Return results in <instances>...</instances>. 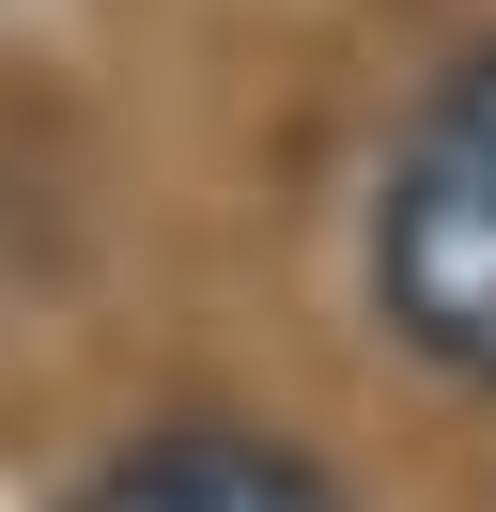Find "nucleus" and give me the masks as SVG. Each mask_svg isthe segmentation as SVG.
Here are the masks:
<instances>
[{
    "label": "nucleus",
    "mask_w": 496,
    "mask_h": 512,
    "mask_svg": "<svg viewBox=\"0 0 496 512\" xmlns=\"http://www.w3.org/2000/svg\"><path fill=\"white\" fill-rule=\"evenodd\" d=\"M372 311L403 357L496 388V47L434 78V109L372 187Z\"/></svg>",
    "instance_id": "1"
},
{
    "label": "nucleus",
    "mask_w": 496,
    "mask_h": 512,
    "mask_svg": "<svg viewBox=\"0 0 496 512\" xmlns=\"http://www.w3.org/2000/svg\"><path fill=\"white\" fill-rule=\"evenodd\" d=\"M62 512H357V497H341L295 435H248V419H171V435H124Z\"/></svg>",
    "instance_id": "2"
}]
</instances>
